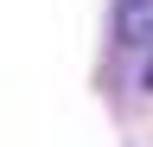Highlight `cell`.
Returning a JSON list of instances; mask_svg holds the SVG:
<instances>
[{
  "mask_svg": "<svg viewBox=\"0 0 153 147\" xmlns=\"http://www.w3.org/2000/svg\"><path fill=\"white\" fill-rule=\"evenodd\" d=\"M147 90H153V64H147Z\"/></svg>",
  "mask_w": 153,
  "mask_h": 147,
  "instance_id": "7a4b0ae2",
  "label": "cell"
},
{
  "mask_svg": "<svg viewBox=\"0 0 153 147\" xmlns=\"http://www.w3.org/2000/svg\"><path fill=\"white\" fill-rule=\"evenodd\" d=\"M115 32L128 45H153V0H115Z\"/></svg>",
  "mask_w": 153,
  "mask_h": 147,
  "instance_id": "6da1fadb",
  "label": "cell"
}]
</instances>
